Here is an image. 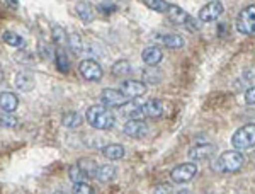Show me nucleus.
I'll return each mask as SVG.
<instances>
[{"label":"nucleus","instance_id":"7","mask_svg":"<svg viewBox=\"0 0 255 194\" xmlns=\"http://www.w3.org/2000/svg\"><path fill=\"white\" fill-rule=\"evenodd\" d=\"M119 92L126 99H134L146 92V85L139 80H125L121 84V87H119Z\"/></svg>","mask_w":255,"mask_h":194},{"label":"nucleus","instance_id":"1","mask_svg":"<svg viewBox=\"0 0 255 194\" xmlns=\"http://www.w3.org/2000/svg\"><path fill=\"white\" fill-rule=\"evenodd\" d=\"M85 119H87V123L92 128H96V130H106V131L111 130L114 126V123H116L114 114L102 104L90 106L87 113H85Z\"/></svg>","mask_w":255,"mask_h":194},{"label":"nucleus","instance_id":"22","mask_svg":"<svg viewBox=\"0 0 255 194\" xmlns=\"http://www.w3.org/2000/svg\"><path fill=\"white\" fill-rule=\"evenodd\" d=\"M131 72V65L128 60H118L114 61V65L111 67V73H113L114 77H126L129 75Z\"/></svg>","mask_w":255,"mask_h":194},{"label":"nucleus","instance_id":"37","mask_svg":"<svg viewBox=\"0 0 255 194\" xmlns=\"http://www.w3.org/2000/svg\"><path fill=\"white\" fill-rule=\"evenodd\" d=\"M53 194H67V193H63V191H56V193H53Z\"/></svg>","mask_w":255,"mask_h":194},{"label":"nucleus","instance_id":"19","mask_svg":"<svg viewBox=\"0 0 255 194\" xmlns=\"http://www.w3.org/2000/svg\"><path fill=\"white\" fill-rule=\"evenodd\" d=\"M82 116L80 113H77V111H68V113L63 114V118H61V125L65 128H70V130H73V128H79L82 125Z\"/></svg>","mask_w":255,"mask_h":194},{"label":"nucleus","instance_id":"31","mask_svg":"<svg viewBox=\"0 0 255 194\" xmlns=\"http://www.w3.org/2000/svg\"><path fill=\"white\" fill-rule=\"evenodd\" d=\"M72 194H96V191H94L90 184L79 183V184H73Z\"/></svg>","mask_w":255,"mask_h":194},{"label":"nucleus","instance_id":"23","mask_svg":"<svg viewBox=\"0 0 255 194\" xmlns=\"http://www.w3.org/2000/svg\"><path fill=\"white\" fill-rule=\"evenodd\" d=\"M75 10H77L79 17L84 20V22H92V20H94V10H92V7H90L87 2H79L75 5Z\"/></svg>","mask_w":255,"mask_h":194},{"label":"nucleus","instance_id":"33","mask_svg":"<svg viewBox=\"0 0 255 194\" xmlns=\"http://www.w3.org/2000/svg\"><path fill=\"white\" fill-rule=\"evenodd\" d=\"M68 44H70V48H72L73 51H80V38H79V34L68 36Z\"/></svg>","mask_w":255,"mask_h":194},{"label":"nucleus","instance_id":"36","mask_svg":"<svg viewBox=\"0 0 255 194\" xmlns=\"http://www.w3.org/2000/svg\"><path fill=\"white\" fill-rule=\"evenodd\" d=\"M177 194H192L191 191H187V189H182V191H179Z\"/></svg>","mask_w":255,"mask_h":194},{"label":"nucleus","instance_id":"18","mask_svg":"<svg viewBox=\"0 0 255 194\" xmlns=\"http://www.w3.org/2000/svg\"><path fill=\"white\" fill-rule=\"evenodd\" d=\"M102 155L109 160H121L125 157V147L119 145V143H111L102 148Z\"/></svg>","mask_w":255,"mask_h":194},{"label":"nucleus","instance_id":"34","mask_svg":"<svg viewBox=\"0 0 255 194\" xmlns=\"http://www.w3.org/2000/svg\"><path fill=\"white\" fill-rule=\"evenodd\" d=\"M99 10L104 12V14H109V12H116L118 10V5L116 3H99Z\"/></svg>","mask_w":255,"mask_h":194},{"label":"nucleus","instance_id":"30","mask_svg":"<svg viewBox=\"0 0 255 194\" xmlns=\"http://www.w3.org/2000/svg\"><path fill=\"white\" fill-rule=\"evenodd\" d=\"M17 126V119H15V116H10L9 113L5 114H0V128H15Z\"/></svg>","mask_w":255,"mask_h":194},{"label":"nucleus","instance_id":"20","mask_svg":"<svg viewBox=\"0 0 255 194\" xmlns=\"http://www.w3.org/2000/svg\"><path fill=\"white\" fill-rule=\"evenodd\" d=\"M121 114L125 118H129V119H139L143 118V111H141V106H136L133 102H126L123 107H119Z\"/></svg>","mask_w":255,"mask_h":194},{"label":"nucleus","instance_id":"17","mask_svg":"<svg viewBox=\"0 0 255 194\" xmlns=\"http://www.w3.org/2000/svg\"><path fill=\"white\" fill-rule=\"evenodd\" d=\"M116 177V167L111 164L106 165H99L97 172H96V179L101 181V183H111V181Z\"/></svg>","mask_w":255,"mask_h":194},{"label":"nucleus","instance_id":"11","mask_svg":"<svg viewBox=\"0 0 255 194\" xmlns=\"http://www.w3.org/2000/svg\"><path fill=\"white\" fill-rule=\"evenodd\" d=\"M165 15L172 24H175V26H186V24H189L192 20L191 15H189L186 10L180 9L179 5H174V3H170V7H168V10L165 12Z\"/></svg>","mask_w":255,"mask_h":194},{"label":"nucleus","instance_id":"32","mask_svg":"<svg viewBox=\"0 0 255 194\" xmlns=\"http://www.w3.org/2000/svg\"><path fill=\"white\" fill-rule=\"evenodd\" d=\"M153 194H172V188L165 183L162 184H157L153 188Z\"/></svg>","mask_w":255,"mask_h":194},{"label":"nucleus","instance_id":"8","mask_svg":"<svg viewBox=\"0 0 255 194\" xmlns=\"http://www.w3.org/2000/svg\"><path fill=\"white\" fill-rule=\"evenodd\" d=\"M101 102L102 106H106L109 109V107H123L128 102V99L123 96L119 90L116 89H106L104 92L101 94Z\"/></svg>","mask_w":255,"mask_h":194},{"label":"nucleus","instance_id":"5","mask_svg":"<svg viewBox=\"0 0 255 194\" xmlns=\"http://www.w3.org/2000/svg\"><path fill=\"white\" fill-rule=\"evenodd\" d=\"M197 174V167L196 164L192 162H186V164H179L177 167L172 169L170 172V177L175 184H184V183H189L192 181Z\"/></svg>","mask_w":255,"mask_h":194},{"label":"nucleus","instance_id":"29","mask_svg":"<svg viewBox=\"0 0 255 194\" xmlns=\"http://www.w3.org/2000/svg\"><path fill=\"white\" fill-rule=\"evenodd\" d=\"M146 7H150V9L157 10V12H165L168 10V7H170V3L165 2V0H146Z\"/></svg>","mask_w":255,"mask_h":194},{"label":"nucleus","instance_id":"6","mask_svg":"<svg viewBox=\"0 0 255 194\" xmlns=\"http://www.w3.org/2000/svg\"><path fill=\"white\" fill-rule=\"evenodd\" d=\"M79 70H80V75L89 82H99L102 78V75H104L102 67L96 60H84L80 63Z\"/></svg>","mask_w":255,"mask_h":194},{"label":"nucleus","instance_id":"25","mask_svg":"<svg viewBox=\"0 0 255 194\" xmlns=\"http://www.w3.org/2000/svg\"><path fill=\"white\" fill-rule=\"evenodd\" d=\"M2 39H3V43H7L9 46L12 48H20V46H24V39L20 38L19 34H15V32H12V31H5L2 34Z\"/></svg>","mask_w":255,"mask_h":194},{"label":"nucleus","instance_id":"2","mask_svg":"<svg viewBox=\"0 0 255 194\" xmlns=\"http://www.w3.org/2000/svg\"><path fill=\"white\" fill-rule=\"evenodd\" d=\"M245 162V157L242 152L238 150H228V152H223L220 157H218L216 162H213V169L216 172H238L242 169V165Z\"/></svg>","mask_w":255,"mask_h":194},{"label":"nucleus","instance_id":"10","mask_svg":"<svg viewBox=\"0 0 255 194\" xmlns=\"http://www.w3.org/2000/svg\"><path fill=\"white\" fill-rule=\"evenodd\" d=\"M123 131L129 138H143L148 133V126L141 119H129L125 125V128H123Z\"/></svg>","mask_w":255,"mask_h":194},{"label":"nucleus","instance_id":"9","mask_svg":"<svg viewBox=\"0 0 255 194\" xmlns=\"http://www.w3.org/2000/svg\"><path fill=\"white\" fill-rule=\"evenodd\" d=\"M223 10H225L223 3L218 2V0L216 2H208L206 5L199 10V20H203V22H213V20H216L223 14Z\"/></svg>","mask_w":255,"mask_h":194},{"label":"nucleus","instance_id":"15","mask_svg":"<svg viewBox=\"0 0 255 194\" xmlns=\"http://www.w3.org/2000/svg\"><path fill=\"white\" fill-rule=\"evenodd\" d=\"M141 111H143V116L160 118L163 113V104H162V101H158V99H150V101H146L145 104L141 106Z\"/></svg>","mask_w":255,"mask_h":194},{"label":"nucleus","instance_id":"24","mask_svg":"<svg viewBox=\"0 0 255 194\" xmlns=\"http://www.w3.org/2000/svg\"><path fill=\"white\" fill-rule=\"evenodd\" d=\"M68 177L73 184H79V183H85V179H87L89 176L85 174L84 169H82L79 164H75L68 169Z\"/></svg>","mask_w":255,"mask_h":194},{"label":"nucleus","instance_id":"28","mask_svg":"<svg viewBox=\"0 0 255 194\" xmlns=\"http://www.w3.org/2000/svg\"><path fill=\"white\" fill-rule=\"evenodd\" d=\"M79 165L82 169H84V172L87 174L89 177H96V172H97V169H99V165L94 162V160H90V159H82Z\"/></svg>","mask_w":255,"mask_h":194},{"label":"nucleus","instance_id":"13","mask_svg":"<svg viewBox=\"0 0 255 194\" xmlns=\"http://www.w3.org/2000/svg\"><path fill=\"white\" fill-rule=\"evenodd\" d=\"M141 58L148 67H157L163 58V53H162V49L157 48V46H148V48L143 49Z\"/></svg>","mask_w":255,"mask_h":194},{"label":"nucleus","instance_id":"14","mask_svg":"<svg viewBox=\"0 0 255 194\" xmlns=\"http://www.w3.org/2000/svg\"><path fill=\"white\" fill-rule=\"evenodd\" d=\"M36 85V80H34V75L31 72H19L15 75V87L22 92H31Z\"/></svg>","mask_w":255,"mask_h":194},{"label":"nucleus","instance_id":"27","mask_svg":"<svg viewBox=\"0 0 255 194\" xmlns=\"http://www.w3.org/2000/svg\"><path fill=\"white\" fill-rule=\"evenodd\" d=\"M51 38L53 41H55L56 44H65V43H68V36H67V31L63 29V27H60V26H55L53 27V31H51Z\"/></svg>","mask_w":255,"mask_h":194},{"label":"nucleus","instance_id":"21","mask_svg":"<svg viewBox=\"0 0 255 194\" xmlns=\"http://www.w3.org/2000/svg\"><path fill=\"white\" fill-rule=\"evenodd\" d=\"M160 41L163 43V46L170 49H180L184 46V39L179 34H163L160 36Z\"/></svg>","mask_w":255,"mask_h":194},{"label":"nucleus","instance_id":"3","mask_svg":"<svg viewBox=\"0 0 255 194\" xmlns=\"http://www.w3.org/2000/svg\"><path fill=\"white\" fill-rule=\"evenodd\" d=\"M232 145L235 150H249V148L255 147V123H249L244 125L240 130H237L232 136Z\"/></svg>","mask_w":255,"mask_h":194},{"label":"nucleus","instance_id":"26","mask_svg":"<svg viewBox=\"0 0 255 194\" xmlns=\"http://www.w3.org/2000/svg\"><path fill=\"white\" fill-rule=\"evenodd\" d=\"M55 60H56V68H58V72H61V73H67L68 70H70V63H68L67 55H65V51H63V49H61V48L56 49Z\"/></svg>","mask_w":255,"mask_h":194},{"label":"nucleus","instance_id":"35","mask_svg":"<svg viewBox=\"0 0 255 194\" xmlns=\"http://www.w3.org/2000/svg\"><path fill=\"white\" fill-rule=\"evenodd\" d=\"M245 102H247V104H255V85H254V87H250V89H247Z\"/></svg>","mask_w":255,"mask_h":194},{"label":"nucleus","instance_id":"16","mask_svg":"<svg viewBox=\"0 0 255 194\" xmlns=\"http://www.w3.org/2000/svg\"><path fill=\"white\" fill-rule=\"evenodd\" d=\"M19 106V99L15 94L12 92H2L0 94V109L5 111V113H14Z\"/></svg>","mask_w":255,"mask_h":194},{"label":"nucleus","instance_id":"4","mask_svg":"<svg viewBox=\"0 0 255 194\" xmlns=\"http://www.w3.org/2000/svg\"><path fill=\"white\" fill-rule=\"evenodd\" d=\"M237 31L247 36H255V5L245 7L237 17Z\"/></svg>","mask_w":255,"mask_h":194},{"label":"nucleus","instance_id":"12","mask_svg":"<svg viewBox=\"0 0 255 194\" xmlns=\"http://www.w3.org/2000/svg\"><path fill=\"white\" fill-rule=\"evenodd\" d=\"M216 154V147L213 143H201L189 150V157L192 160H208Z\"/></svg>","mask_w":255,"mask_h":194}]
</instances>
